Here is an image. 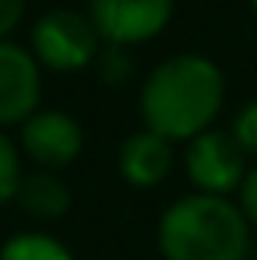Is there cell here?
<instances>
[{
  "label": "cell",
  "mask_w": 257,
  "mask_h": 260,
  "mask_svg": "<svg viewBox=\"0 0 257 260\" xmlns=\"http://www.w3.org/2000/svg\"><path fill=\"white\" fill-rule=\"evenodd\" d=\"M0 260H74V257L49 232H14L11 239H4Z\"/></svg>",
  "instance_id": "30bf717a"
},
{
  "label": "cell",
  "mask_w": 257,
  "mask_h": 260,
  "mask_svg": "<svg viewBox=\"0 0 257 260\" xmlns=\"http://www.w3.org/2000/svg\"><path fill=\"white\" fill-rule=\"evenodd\" d=\"M25 14V0H0V39H7Z\"/></svg>",
  "instance_id": "9a60e30c"
},
{
  "label": "cell",
  "mask_w": 257,
  "mask_h": 260,
  "mask_svg": "<svg viewBox=\"0 0 257 260\" xmlns=\"http://www.w3.org/2000/svg\"><path fill=\"white\" fill-rule=\"evenodd\" d=\"M99 74H102V81H109V85H124L130 78V56L124 46H106L102 53H99Z\"/></svg>",
  "instance_id": "4fadbf2b"
},
{
  "label": "cell",
  "mask_w": 257,
  "mask_h": 260,
  "mask_svg": "<svg viewBox=\"0 0 257 260\" xmlns=\"http://www.w3.org/2000/svg\"><path fill=\"white\" fill-rule=\"evenodd\" d=\"M250 7H254V14H257V0H250Z\"/></svg>",
  "instance_id": "2e32d148"
},
{
  "label": "cell",
  "mask_w": 257,
  "mask_h": 260,
  "mask_svg": "<svg viewBox=\"0 0 257 260\" xmlns=\"http://www.w3.org/2000/svg\"><path fill=\"white\" fill-rule=\"evenodd\" d=\"M14 201H18V208L25 215L36 218V221H56L71 208V186L64 183L60 173L36 169V173H25Z\"/></svg>",
  "instance_id": "9c48e42d"
},
{
  "label": "cell",
  "mask_w": 257,
  "mask_h": 260,
  "mask_svg": "<svg viewBox=\"0 0 257 260\" xmlns=\"http://www.w3.org/2000/svg\"><path fill=\"white\" fill-rule=\"evenodd\" d=\"M43 74L32 49L0 39V130L21 127L28 116L39 113Z\"/></svg>",
  "instance_id": "52a82bcc"
},
{
  "label": "cell",
  "mask_w": 257,
  "mask_h": 260,
  "mask_svg": "<svg viewBox=\"0 0 257 260\" xmlns=\"http://www.w3.org/2000/svg\"><path fill=\"white\" fill-rule=\"evenodd\" d=\"M225 102V78L201 53H176L148 71L137 91L145 130L166 141H194L212 130Z\"/></svg>",
  "instance_id": "6da1fadb"
},
{
  "label": "cell",
  "mask_w": 257,
  "mask_h": 260,
  "mask_svg": "<svg viewBox=\"0 0 257 260\" xmlns=\"http://www.w3.org/2000/svg\"><path fill=\"white\" fill-rule=\"evenodd\" d=\"M102 39L92 25V18L71 7H56L43 14L32 28V56L39 60V67L56 71V74H74L85 71L88 63L99 60Z\"/></svg>",
  "instance_id": "3957f363"
},
{
  "label": "cell",
  "mask_w": 257,
  "mask_h": 260,
  "mask_svg": "<svg viewBox=\"0 0 257 260\" xmlns=\"http://www.w3.org/2000/svg\"><path fill=\"white\" fill-rule=\"evenodd\" d=\"M240 208H243V215H247V221L257 229V166L247 173V179H243V186H240Z\"/></svg>",
  "instance_id": "5bb4252c"
},
{
  "label": "cell",
  "mask_w": 257,
  "mask_h": 260,
  "mask_svg": "<svg viewBox=\"0 0 257 260\" xmlns=\"http://www.w3.org/2000/svg\"><path fill=\"white\" fill-rule=\"evenodd\" d=\"M117 169H120L127 186L155 190L159 183H166V176L173 169V144L166 137L152 134V130H134L120 144Z\"/></svg>",
  "instance_id": "ba28073f"
},
{
  "label": "cell",
  "mask_w": 257,
  "mask_h": 260,
  "mask_svg": "<svg viewBox=\"0 0 257 260\" xmlns=\"http://www.w3.org/2000/svg\"><path fill=\"white\" fill-rule=\"evenodd\" d=\"M183 169H187L190 186L208 197H229L233 190L243 186V179L250 173L247 155L229 130H205L201 137L187 141Z\"/></svg>",
  "instance_id": "277c9868"
},
{
  "label": "cell",
  "mask_w": 257,
  "mask_h": 260,
  "mask_svg": "<svg viewBox=\"0 0 257 260\" xmlns=\"http://www.w3.org/2000/svg\"><path fill=\"white\" fill-rule=\"evenodd\" d=\"M21 158H25L21 148L0 130V208L18 197V186H21V179H25Z\"/></svg>",
  "instance_id": "8fae6325"
},
{
  "label": "cell",
  "mask_w": 257,
  "mask_h": 260,
  "mask_svg": "<svg viewBox=\"0 0 257 260\" xmlns=\"http://www.w3.org/2000/svg\"><path fill=\"white\" fill-rule=\"evenodd\" d=\"M155 239L166 260H247L250 221L229 197L187 193L162 211Z\"/></svg>",
  "instance_id": "7a4b0ae2"
},
{
  "label": "cell",
  "mask_w": 257,
  "mask_h": 260,
  "mask_svg": "<svg viewBox=\"0 0 257 260\" xmlns=\"http://www.w3.org/2000/svg\"><path fill=\"white\" fill-rule=\"evenodd\" d=\"M18 148L36 169L60 173L71 162H78V155L85 148V130L64 109H39L36 116H28L21 123Z\"/></svg>",
  "instance_id": "8992f818"
},
{
  "label": "cell",
  "mask_w": 257,
  "mask_h": 260,
  "mask_svg": "<svg viewBox=\"0 0 257 260\" xmlns=\"http://www.w3.org/2000/svg\"><path fill=\"white\" fill-rule=\"evenodd\" d=\"M229 134L236 137V144L243 148L247 158H257V99H254V102H247V106L236 113V120H233V130H229Z\"/></svg>",
  "instance_id": "7c38bea8"
},
{
  "label": "cell",
  "mask_w": 257,
  "mask_h": 260,
  "mask_svg": "<svg viewBox=\"0 0 257 260\" xmlns=\"http://www.w3.org/2000/svg\"><path fill=\"white\" fill-rule=\"evenodd\" d=\"M99 39L106 46L152 43L173 18V0H92L88 11Z\"/></svg>",
  "instance_id": "5b68a950"
}]
</instances>
